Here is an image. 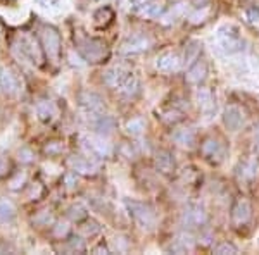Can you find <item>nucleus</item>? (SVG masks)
Instances as JSON below:
<instances>
[{
  "mask_svg": "<svg viewBox=\"0 0 259 255\" xmlns=\"http://www.w3.org/2000/svg\"><path fill=\"white\" fill-rule=\"evenodd\" d=\"M12 50H14V54L21 61L30 62V64L36 66V68H40V66L44 64L41 50L31 36H26V35L18 36V38L12 41Z\"/></svg>",
  "mask_w": 259,
  "mask_h": 255,
  "instance_id": "obj_1",
  "label": "nucleus"
},
{
  "mask_svg": "<svg viewBox=\"0 0 259 255\" xmlns=\"http://www.w3.org/2000/svg\"><path fill=\"white\" fill-rule=\"evenodd\" d=\"M78 52L89 62H102L109 56V48H107L106 41L100 38H92V36L78 40Z\"/></svg>",
  "mask_w": 259,
  "mask_h": 255,
  "instance_id": "obj_2",
  "label": "nucleus"
},
{
  "mask_svg": "<svg viewBox=\"0 0 259 255\" xmlns=\"http://www.w3.org/2000/svg\"><path fill=\"white\" fill-rule=\"evenodd\" d=\"M40 43L44 48L45 56L56 64L61 59V50H62V41L61 35L56 28L52 26H41L40 28Z\"/></svg>",
  "mask_w": 259,
  "mask_h": 255,
  "instance_id": "obj_3",
  "label": "nucleus"
},
{
  "mask_svg": "<svg viewBox=\"0 0 259 255\" xmlns=\"http://www.w3.org/2000/svg\"><path fill=\"white\" fill-rule=\"evenodd\" d=\"M124 206H126L130 216L133 217V221H135L140 228L152 229L154 226H156V223H157L156 212H154L147 203H142V202H137V200L126 198L124 200Z\"/></svg>",
  "mask_w": 259,
  "mask_h": 255,
  "instance_id": "obj_4",
  "label": "nucleus"
},
{
  "mask_svg": "<svg viewBox=\"0 0 259 255\" xmlns=\"http://www.w3.org/2000/svg\"><path fill=\"white\" fill-rule=\"evenodd\" d=\"M218 43H220V48L223 50L225 54H237L244 48V41L239 36V33L233 31L230 26H223L218 30Z\"/></svg>",
  "mask_w": 259,
  "mask_h": 255,
  "instance_id": "obj_5",
  "label": "nucleus"
},
{
  "mask_svg": "<svg viewBox=\"0 0 259 255\" xmlns=\"http://www.w3.org/2000/svg\"><path fill=\"white\" fill-rule=\"evenodd\" d=\"M78 104L85 112L92 116H99L104 112V100L100 95L94 93V91H81L78 95Z\"/></svg>",
  "mask_w": 259,
  "mask_h": 255,
  "instance_id": "obj_6",
  "label": "nucleus"
},
{
  "mask_svg": "<svg viewBox=\"0 0 259 255\" xmlns=\"http://www.w3.org/2000/svg\"><path fill=\"white\" fill-rule=\"evenodd\" d=\"M252 217V207L247 198H239L232 207V223L235 226L247 224Z\"/></svg>",
  "mask_w": 259,
  "mask_h": 255,
  "instance_id": "obj_7",
  "label": "nucleus"
},
{
  "mask_svg": "<svg viewBox=\"0 0 259 255\" xmlns=\"http://www.w3.org/2000/svg\"><path fill=\"white\" fill-rule=\"evenodd\" d=\"M182 223L189 228H199L207 223V212L200 206H190L185 209L182 216Z\"/></svg>",
  "mask_w": 259,
  "mask_h": 255,
  "instance_id": "obj_8",
  "label": "nucleus"
},
{
  "mask_svg": "<svg viewBox=\"0 0 259 255\" xmlns=\"http://www.w3.org/2000/svg\"><path fill=\"white\" fill-rule=\"evenodd\" d=\"M150 38L145 35H133L124 41L123 47H121V52L126 54V56H135V54L145 52L150 47Z\"/></svg>",
  "mask_w": 259,
  "mask_h": 255,
  "instance_id": "obj_9",
  "label": "nucleus"
},
{
  "mask_svg": "<svg viewBox=\"0 0 259 255\" xmlns=\"http://www.w3.org/2000/svg\"><path fill=\"white\" fill-rule=\"evenodd\" d=\"M0 88L7 95H18L21 90L19 78L7 68H0Z\"/></svg>",
  "mask_w": 259,
  "mask_h": 255,
  "instance_id": "obj_10",
  "label": "nucleus"
},
{
  "mask_svg": "<svg viewBox=\"0 0 259 255\" xmlns=\"http://www.w3.org/2000/svg\"><path fill=\"white\" fill-rule=\"evenodd\" d=\"M69 166L74 173L85 174V176H95L99 173V164L92 159L85 157H69Z\"/></svg>",
  "mask_w": 259,
  "mask_h": 255,
  "instance_id": "obj_11",
  "label": "nucleus"
},
{
  "mask_svg": "<svg viewBox=\"0 0 259 255\" xmlns=\"http://www.w3.org/2000/svg\"><path fill=\"white\" fill-rule=\"evenodd\" d=\"M83 147H85L87 152L94 157H107L111 154L109 143H106L102 138H97V136L83 138Z\"/></svg>",
  "mask_w": 259,
  "mask_h": 255,
  "instance_id": "obj_12",
  "label": "nucleus"
},
{
  "mask_svg": "<svg viewBox=\"0 0 259 255\" xmlns=\"http://www.w3.org/2000/svg\"><path fill=\"white\" fill-rule=\"evenodd\" d=\"M202 154L207 161L221 162L225 157V154H227V150H225L223 143H221L220 140H216V138H207V140L202 143Z\"/></svg>",
  "mask_w": 259,
  "mask_h": 255,
  "instance_id": "obj_13",
  "label": "nucleus"
},
{
  "mask_svg": "<svg viewBox=\"0 0 259 255\" xmlns=\"http://www.w3.org/2000/svg\"><path fill=\"white\" fill-rule=\"evenodd\" d=\"M180 66H182V59H180V56L175 52L161 54L156 61V68L159 69L161 73H175V71L180 69Z\"/></svg>",
  "mask_w": 259,
  "mask_h": 255,
  "instance_id": "obj_14",
  "label": "nucleus"
},
{
  "mask_svg": "<svg viewBox=\"0 0 259 255\" xmlns=\"http://www.w3.org/2000/svg\"><path fill=\"white\" fill-rule=\"evenodd\" d=\"M223 123H225V126L228 129H232V131L240 129V126L244 124V112H242V109L237 106H230L225 109Z\"/></svg>",
  "mask_w": 259,
  "mask_h": 255,
  "instance_id": "obj_15",
  "label": "nucleus"
},
{
  "mask_svg": "<svg viewBox=\"0 0 259 255\" xmlns=\"http://www.w3.org/2000/svg\"><path fill=\"white\" fill-rule=\"evenodd\" d=\"M130 74L126 73V69L119 68V66H114V68H109L104 73V83L111 88H121L124 85V81L128 79Z\"/></svg>",
  "mask_w": 259,
  "mask_h": 255,
  "instance_id": "obj_16",
  "label": "nucleus"
},
{
  "mask_svg": "<svg viewBox=\"0 0 259 255\" xmlns=\"http://www.w3.org/2000/svg\"><path fill=\"white\" fill-rule=\"evenodd\" d=\"M206 74H207V64L204 61L197 59V62H194V64L190 66V69L187 71L185 78L189 83H200L206 78Z\"/></svg>",
  "mask_w": 259,
  "mask_h": 255,
  "instance_id": "obj_17",
  "label": "nucleus"
},
{
  "mask_svg": "<svg viewBox=\"0 0 259 255\" xmlns=\"http://www.w3.org/2000/svg\"><path fill=\"white\" fill-rule=\"evenodd\" d=\"M36 112H38V118L44 121V123H50L57 118V107L54 106V102L50 100H40L36 104Z\"/></svg>",
  "mask_w": 259,
  "mask_h": 255,
  "instance_id": "obj_18",
  "label": "nucleus"
},
{
  "mask_svg": "<svg viewBox=\"0 0 259 255\" xmlns=\"http://www.w3.org/2000/svg\"><path fill=\"white\" fill-rule=\"evenodd\" d=\"M156 166H157V169L164 174L173 173L175 171V157L171 156L168 150H161V152H157V156H156Z\"/></svg>",
  "mask_w": 259,
  "mask_h": 255,
  "instance_id": "obj_19",
  "label": "nucleus"
},
{
  "mask_svg": "<svg viewBox=\"0 0 259 255\" xmlns=\"http://www.w3.org/2000/svg\"><path fill=\"white\" fill-rule=\"evenodd\" d=\"M112 19H114V12H112L111 7H107V6L100 7V9L95 11V14H94V24L97 28H100V30L109 26L112 23Z\"/></svg>",
  "mask_w": 259,
  "mask_h": 255,
  "instance_id": "obj_20",
  "label": "nucleus"
},
{
  "mask_svg": "<svg viewBox=\"0 0 259 255\" xmlns=\"http://www.w3.org/2000/svg\"><path fill=\"white\" fill-rule=\"evenodd\" d=\"M173 140L182 147H192L195 141V133L190 128H182L173 133Z\"/></svg>",
  "mask_w": 259,
  "mask_h": 255,
  "instance_id": "obj_21",
  "label": "nucleus"
},
{
  "mask_svg": "<svg viewBox=\"0 0 259 255\" xmlns=\"http://www.w3.org/2000/svg\"><path fill=\"white\" fill-rule=\"evenodd\" d=\"M94 128L99 135H107V133H111L112 129L116 128V121L112 119L111 116H100L99 114L97 121L94 123Z\"/></svg>",
  "mask_w": 259,
  "mask_h": 255,
  "instance_id": "obj_22",
  "label": "nucleus"
},
{
  "mask_svg": "<svg viewBox=\"0 0 259 255\" xmlns=\"http://www.w3.org/2000/svg\"><path fill=\"white\" fill-rule=\"evenodd\" d=\"M61 252L64 253H80L85 252V241L80 236H71L69 240H66V243L61 246Z\"/></svg>",
  "mask_w": 259,
  "mask_h": 255,
  "instance_id": "obj_23",
  "label": "nucleus"
},
{
  "mask_svg": "<svg viewBox=\"0 0 259 255\" xmlns=\"http://www.w3.org/2000/svg\"><path fill=\"white\" fill-rule=\"evenodd\" d=\"M197 102L200 111L204 112H211L214 109V98H212V93L207 88H200L197 91Z\"/></svg>",
  "mask_w": 259,
  "mask_h": 255,
  "instance_id": "obj_24",
  "label": "nucleus"
},
{
  "mask_svg": "<svg viewBox=\"0 0 259 255\" xmlns=\"http://www.w3.org/2000/svg\"><path fill=\"white\" fill-rule=\"evenodd\" d=\"M16 216V209L11 202L7 200H0V224L9 223V221L14 219Z\"/></svg>",
  "mask_w": 259,
  "mask_h": 255,
  "instance_id": "obj_25",
  "label": "nucleus"
},
{
  "mask_svg": "<svg viewBox=\"0 0 259 255\" xmlns=\"http://www.w3.org/2000/svg\"><path fill=\"white\" fill-rule=\"evenodd\" d=\"M192 246H194V241H192V236H180L177 241H175V245H171V250L177 253H185L192 250Z\"/></svg>",
  "mask_w": 259,
  "mask_h": 255,
  "instance_id": "obj_26",
  "label": "nucleus"
},
{
  "mask_svg": "<svg viewBox=\"0 0 259 255\" xmlns=\"http://www.w3.org/2000/svg\"><path fill=\"white\" fill-rule=\"evenodd\" d=\"M200 47H202V45L195 40H192L187 43V48H185V62L187 64H192V62L197 61V57L200 54Z\"/></svg>",
  "mask_w": 259,
  "mask_h": 255,
  "instance_id": "obj_27",
  "label": "nucleus"
},
{
  "mask_svg": "<svg viewBox=\"0 0 259 255\" xmlns=\"http://www.w3.org/2000/svg\"><path fill=\"white\" fill-rule=\"evenodd\" d=\"M140 88V83H139V79H137L135 76H128V79L124 81V85L121 86V93L123 95H126V97H133V95L139 91Z\"/></svg>",
  "mask_w": 259,
  "mask_h": 255,
  "instance_id": "obj_28",
  "label": "nucleus"
},
{
  "mask_svg": "<svg viewBox=\"0 0 259 255\" xmlns=\"http://www.w3.org/2000/svg\"><path fill=\"white\" fill-rule=\"evenodd\" d=\"M126 129H128L130 135H135V136L142 135V133H144V129H145L144 119H142V118H133V119H130L128 123H126Z\"/></svg>",
  "mask_w": 259,
  "mask_h": 255,
  "instance_id": "obj_29",
  "label": "nucleus"
},
{
  "mask_svg": "<svg viewBox=\"0 0 259 255\" xmlns=\"http://www.w3.org/2000/svg\"><path fill=\"white\" fill-rule=\"evenodd\" d=\"M164 11V6L162 4H147V6L142 9V14L147 16V18H159Z\"/></svg>",
  "mask_w": 259,
  "mask_h": 255,
  "instance_id": "obj_30",
  "label": "nucleus"
},
{
  "mask_svg": "<svg viewBox=\"0 0 259 255\" xmlns=\"http://www.w3.org/2000/svg\"><path fill=\"white\" fill-rule=\"evenodd\" d=\"M212 252L218 253V255H233V253H239V250H237L235 245L228 243V241H221L212 248Z\"/></svg>",
  "mask_w": 259,
  "mask_h": 255,
  "instance_id": "obj_31",
  "label": "nucleus"
},
{
  "mask_svg": "<svg viewBox=\"0 0 259 255\" xmlns=\"http://www.w3.org/2000/svg\"><path fill=\"white\" fill-rule=\"evenodd\" d=\"M80 229L87 236H94L100 231V226H99V223H95L94 219H87L85 223L80 226Z\"/></svg>",
  "mask_w": 259,
  "mask_h": 255,
  "instance_id": "obj_32",
  "label": "nucleus"
},
{
  "mask_svg": "<svg viewBox=\"0 0 259 255\" xmlns=\"http://www.w3.org/2000/svg\"><path fill=\"white\" fill-rule=\"evenodd\" d=\"M68 216L71 217L73 221H76V223H80L81 219H85L87 217V211L83 209L81 206H73L68 211Z\"/></svg>",
  "mask_w": 259,
  "mask_h": 255,
  "instance_id": "obj_33",
  "label": "nucleus"
},
{
  "mask_svg": "<svg viewBox=\"0 0 259 255\" xmlns=\"http://www.w3.org/2000/svg\"><path fill=\"white\" fill-rule=\"evenodd\" d=\"M44 150L49 156H56V154H61L62 150H64V145H62L61 141H50L49 145H45Z\"/></svg>",
  "mask_w": 259,
  "mask_h": 255,
  "instance_id": "obj_34",
  "label": "nucleus"
},
{
  "mask_svg": "<svg viewBox=\"0 0 259 255\" xmlns=\"http://www.w3.org/2000/svg\"><path fill=\"white\" fill-rule=\"evenodd\" d=\"M24 181H26V174H24V173H18L9 181V185H11L12 190H18V188H21V186L24 185Z\"/></svg>",
  "mask_w": 259,
  "mask_h": 255,
  "instance_id": "obj_35",
  "label": "nucleus"
},
{
  "mask_svg": "<svg viewBox=\"0 0 259 255\" xmlns=\"http://www.w3.org/2000/svg\"><path fill=\"white\" fill-rule=\"evenodd\" d=\"M64 183H66V188L68 190H73V188H76L78 185V178H76V173H68L64 176Z\"/></svg>",
  "mask_w": 259,
  "mask_h": 255,
  "instance_id": "obj_36",
  "label": "nucleus"
},
{
  "mask_svg": "<svg viewBox=\"0 0 259 255\" xmlns=\"http://www.w3.org/2000/svg\"><path fill=\"white\" fill-rule=\"evenodd\" d=\"M52 221H54V219H52V216H50L47 211H44L40 216H36V217H35V223H36V224H41V226H47L49 223H52Z\"/></svg>",
  "mask_w": 259,
  "mask_h": 255,
  "instance_id": "obj_37",
  "label": "nucleus"
},
{
  "mask_svg": "<svg viewBox=\"0 0 259 255\" xmlns=\"http://www.w3.org/2000/svg\"><path fill=\"white\" fill-rule=\"evenodd\" d=\"M9 159H7V156L4 152H0V176L2 174H6L7 171H9Z\"/></svg>",
  "mask_w": 259,
  "mask_h": 255,
  "instance_id": "obj_38",
  "label": "nucleus"
},
{
  "mask_svg": "<svg viewBox=\"0 0 259 255\" xmlns=\"http://www.w3.org/2000/svg\"><path fill=\"white\" fill-rule=\"evenodd\" d=\"M245 16L250 23H257L259 21V7H250V9L245 11Z\"/></svg>",
  "mask_w": 259,
  "mask_h": 255,
  "instance_id": "obj_39",
  "label": "nucleus"
},
{
  "mask_svg": "<svg viewBox=\"0 0 259 255\" xmlns=\"http://www.w3.org/2000/svg\"><path fill=\"white\" fill-rule=\"evenodd\" d=\"M19 159L24 162V164H30V162L33 161V154H31V150H28V148L19 150Z\"/></svg>",
  "mask_w": 259,
  "mask_h": 255,
  "instance_id": "obj_40",
  "label": "nucleus"
},
{
  "mask_svg": "<svg viewBox=\"0 0 259 255\" xmlns=\"http://www.w3.org/2000/svg\"><path fill=\"white\" fill-rule=\"evenodd\" d=\"M41 193V186H40V183H35V185H31V188H30V193H28L26 196L30 200H33V195H35V198L38 196Z\"/></svg>",
  "mask_w": 259,
  "mask_h": 255,
  "instance_id": "obj_41",
  "label": "nucleus"
},
{
  "mask_svg": "<svg viewBox=\"0 0 259 255\" xmlns=\"http://www.w3.org/2000/svg\"><path fill=\"white\" fill-rule=\"evenodd\" d=\"M68 233V224H57V228L54 229V235L56 236H64Z\"/></svg>",
  "mask_w": 259,
  "mask_h": 255,
  "instance_id": "obj_42",
  "label": "nucleus"
},
{
  "mask_svg": "<svg viewBox=\"0 0 259 255\" xmlns=\"http://www.w3.org/2000/svg\"><path fill=\"white\" fill-rule=\"evenodd\" d=\"M206 14H207V9H204L202 12H197V14H192L190 16V21H192V23H199V21H204L202 18Z\"/></svg>",
  "mask_w": 259,
  "mask_h": 255,
  "instance_id": "obj_43",
  "label": "nucleus"
},
{
  "mask_svg": "<svg viewBox=\"0 0 259 255\" xmlns=\"http://www.w3.org/2000/svg\"><path fill=\"white\" fill-rule=\"evenodd\" d=\"M94 253H109V250H107V246L104 243H100L99 246H95L94 248Z\"/></svg>",
  "mask_w": 259,
  "mask_h": 255,
  "instance_id": "obj_44",
  "label": "nucleus"
},
{
  "mask_svg": "<svg viewBox=\"0 0 259 255\" xmlns=\"http://www.w3.org/2000/svg\"><path fill=\"white\" fill-rule=\"evenodd\" d=\"M140 4H147V2H150V0H139Z\"/></svg>",
  "mask_w": 259,
  "mask_h": 255,
  "instance_id": "obj_45",
  "label": "nucleus"
},
{
  "mask_svg": "<svg viewBox=\"0 0 259 255\" xmlns=\"http://www.w3.org/2000/svg\"><path fill=\"white\" fill-rule=\"evenodd\" d=\"M6 252V248H4V246H0V253H4Z\"/></svg>",
  "mask_w": 259,
  "mask_h": 255,
  "instance_id": "obj_46",
  "label": "nucleus"
},
{
  "mask_svg": "<svg viewBox=\"0 0 259 255\" xmlns=\"http://www.w3.org/2000/svg\"><path fill=\"white\" fill-rule=\"evenodd\" d=\"M47 2H56V0H47Z\"/></svg>",
  "mask_w": 259,
  "mask_h": 255,
  "instance_id": "obj_47",
  "label": "nucleus"
}]
</instances>
